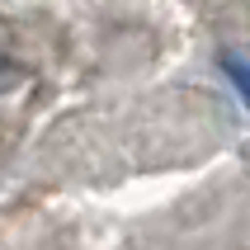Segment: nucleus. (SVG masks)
<instances>
[{"mask_svg": "<svg viewBox=\"0 0 250 250\" xmlns=\"http://www.w3.org/2000/svg\"><path fill=\"white\" fill-rule=\"evenodd\" d=\"M222 71H227V81L236 85V95L246 99V109H250V62L241 52H227L222 57Z\"/></svg>", "mask_w": 250, "mask_h": 250, "instance_id": "obj_1", "label": "nucleus"}, {"mask_svg": "<svg viewBox=\"0 0 250 250\" xmlns=\"http://www.w3.org/2000/svg\"><path fill=\"white\" fill-rule=\"evenodd\" d=\"M5 76H10V62H0V81H5Z\"/></svg>", "mask_w": 250, "mask_h": 250, "instance_id": "obj_2", "label": "nucleus"}]
</instances>
